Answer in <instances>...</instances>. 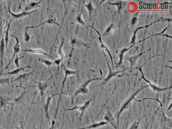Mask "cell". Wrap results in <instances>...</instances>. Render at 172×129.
Wrapping results in <instances>:
<instances>
[{"mask_svg":"<svg viewBox=\"0 0 172 129\" xmlns=\"http://www.w3.org/2000/svg\"><path fill=\"white\" fill-rule=\"evenodd\" d=\"M82 10H83V9H82V10H81V13L78 14V15H77V17H76V21H77V22H78V23L80 24H81V25H83V26L86 28L87 29H88V28L87 27V26L86 25V24H85V22H84V21L83 20V19H82V17H81V14H82Z\"/></svg>","mask_w":172,"mask_h":129,"instance_id":"83f0119b","label":"cell"},{"mask_svg":"<svg viewBox=\"0 0 172 129\" xmlns=\"http://www.w3.org/2000/svg\"><path fill=\"white\" fill-rule=\"evenodd\" d=\"M138 15V12H136L134 14L133 17L131 21V25L132 26H135L137 22Z\"/></svg>","mask_w":172,"mask_h":129,"instance_id":"e575fe53","label":"cell"},{"mask_svg":"<svg viewBox=\"0 0 172 129\" xmlns=\"http://www.w3.org/2000/svg\"><path fill=\"white\" fill-rule=\"evenodd\" d=\"M42 0H41L39 2H36L29 1H25L24 2H25L26 3V5H25V8L24 9V10H22V11L25 12H28L32 9H37L38 8H40L41 7L40 4L42 3Z\"/></svg>","mask_w":172,"mask_h":129,"instance_id":"8fae6325","label":"cell"},{"mask_svg":"<svg viewBox=\"0 0 172 129\" xmlns=\"http://www.w3.org/2000/svg\"><path fill=\"white\" fill-rule=\"evenodd\" d=\"M3 21H5V19L0 16V35H2L3 32Z\"/></svg>","mask_w":172,"mask_h":129,"instance_id":"74e56055","label":"cell"},{"mask_svg":"<svg viewBox=\"0 0 172 129\" xmlns=\"http://www.w3.org/2000/svg\"><path fill=\"white\" fill-rule=\"evenodd\" d=\"M53 75H52L51 77H50L48 80L43 83H42L41 81H39V82H37L35 80H32L33 81H34V82L35 83H36L37 85H38L37 87H38V89H39V90L40 92V95L42 96V97L44 96V93H45L46 90L50 87L49 81Z\"/></svg>","mask_w":172,"mask_h":129,"instance_id":"ba28073f","label":"cell"},{"mask_svg":"<svg viewBox=\"0 0 172 129\" xmlns=\"http://www.w3.org/2000/svg\"><path fill=\"white\" fill-rule=\"evenodd\" d=\"M149 9H150V10L152 9V3H149Z\"/></svg>","mask_w":172,"mask_h":129,"instance_id":"f6af8a7d","label":"cell"},{"mask_svg":"<svg viewBox=\"0 0 172 129\" xmlns=\"http://www.w3.org/2000/svg\"><path fill=\"white\" fill-rule=\"evenodd\" d=\"M12 100H13V98L8 97V96L4 95L0 96V108H4L3 112L1 114V115H2L5 112H6L7 115H8L6 108H9L8 105L11 104V103H9V102Z\"/></svg>","mask_w":172,"mask_h":129,"instance_id":"52a82bcc","label":"cell"},{"mask_svg":"<svg viewBox=\"0 0 172 129\" xmlns=\"http://www.w3.org/2000/svg\"><path fill=\"white\" fill-rule=\"evenodd\" d=\"M150 49L146 50V51L142 53H139L138 54L133 56L131 57H128L125 58V59L129 61L130 63V67L132 68V67L135 65L137 59L139 57L141 56V55H142L144 54V53H145L146 52L149 51Z\"/></svg>","mask_w":172,"mask_h":129,"instance_id":"ffe728a7","label":"cell"},{"mask_svg":"<svg viewBox=\"0 0 172 129\" xmlns=\"http://www.w3.org/2000/svg\"><path fill=\"white\" fill-rule=\"evenodd\" d=\"M39 62H42V63L45 64L46 66L48 67L51 66L52 65H55L54 63L50 61L49 60L43 59H39Z\"/></svg>","mask_w":172,"mask_h":129,"instance_id":"1f68e13d","label":"cell"},{"mask_svg":"<svg viewBox=\"0 0 172 129\" xmlns=\"http://www.w3.org/2000/svg\"><path fill=\"white\" fill-rule=\"evenodd\" d=\"M59 94H60L59 93H58L55 94L51 96H48L47 98V100H46V103H45V104H44V106H44V109H45V114H46V118H47L48 121H49L50 125H51V123L50 122V117H49V106H50V103H51V101L52 100V98L55 97V96Z\"/></svg>","mask_w":172,"mask_h":129,"instance_id":"5bb4252c","label":"cell"},{"mask_svg":"<svg viewBox=\"0 0 172 129\" xmlns=\"http://www.w3.org/2000/svg\"><path fill=\"white\" fill-rule=\"evenodd\" d=\"M160 127L163 129H172V122L171 120L168 118L165 115V113L163 108H161L160 114Z\"/></svg>","mask_w":172,"mask_h":129,"instance_id":"7a4b0ae2","label":"cell"},{"mask_svg":"<svg viewBox=\"0 0 172 129\" xmlns=\"http://www.w3.org/2000/svg\"><path fill=\"white\" fill-rule=\"evenodd\" d=\"M0 129H4L3 128L1 127H0Z\"/></svg>","mask_w":172,"mask_h":129,"instance_id":"7dc6e473","label":"cell"},{"mask_svg":"<svg viewBox=\"0 0 172 129\" xmlns=\"http://www.w3.org/2000/svg\"><path fill=\"white\" fill-rule=\"evenodd\" d=\"M13 21V19H11L8 23H7V29H6V30H5V31H4V36H5V44L6 49V50H7V52L8 51V46L9 41V30H10V27H11V22H12Z\"/></svg>","mask_w":172,"mask_h":129,"instance_id":"ac0fdd59","label":"cell"},{"mask_svg":"<svg viewBox=\"0 0 172 129\" xmlns=\"http://www.w3.org/2000/svg\"><path fill=\"white\" fill-rule=\"evenodd\" d=\"M45 24H53L56 25L59 27L62 28L61 26H60V25L58 23V22L55 20V19H53L52 18V15H50L49 16V18L47 20L45 21L44 22H42L41 24L39 25L36 26H30V28H35L39 27Z\"/></svg>","mask_w":172,"mask_h":129,"instance_id":"d6986e66","label":"cell"},{"mask_svg":"<svg viewBox=\"0 0 172 129\" xmlns=\"http://www.w3.org/2000/svg\"><path fill=\"white\" fill-rule=\"evenodd\" d=\"M6 46L5 41V36L3 35L2 39L0 42V64H1V72L2 70L4 56L5 54V49Z\"/></svg>","mask_w":172,"mask_h":129,"instance_id":"4fadbf2b","label":"cell"},{"mask_svg":"<svg viewBox=\"0 0 172 129\" xmlns=\"http://www.w3.org/2000/svg\"><path fill=\"white\" fill-rule=\"evenodd\" d=\"M146 116V115H144L143 117L139 121H135L133 122V123L131 125L130 127L128 129H138L139 127V125H140V122L142 120L144 117Z\"/></svg>","mask_w":172,"mask_h":129,"instance_id":"4dcf8cb0","label":"cell"},{"mask_svg":"<svg viewBox=\"0 0 172 129\" xmlns=\"http://www.w3.org/2000/svg\"><path fill=\"white\" fill-rule=\"evenodd\" d=\"M64 43L65 39L62 38V41L61 42L60 46L59 47V49L57 51V54L60 57L59 59L62 62L66 58L69 57H71V56H72L70 54L69 55L66 56H65V55L64 53L62 51V47L63 46L64 44Z\"/></svg>","mask_w":172,"mask_h":129,"instance_id":"e0dca14e","label":"cell"},{"mask_svg":"<svg viewBox=\"0 0 172 129\" xmlns=\"http://www.w3.org/2000/svg\"><path fill=\"white\" fill-rule=\"evenodd\" d=\"M23 58L24 56L19 57L17 56V54L16 55L15 58H14V59H13V62H14V63H15V65H16V68H21V67L20 66H19V61L20 59Z\"/></svg>","mask_w":172,"mask_h":129,"instance_id":"836d02e7","label":"cell"},{"mask_svg":"<svg viewBox=\"0 0 172 129\" xmlns=\"http://www.w3.org/2000/svg\"><path fill=\"white\" fill-rule=\"evenodd\" d=\"M140 71L141 73L142 74V78L145 81H146V82L148 83L149 84V86H150L151 87V88L154 91V92H156L157 93H160L164 91H166L167 90L169 89L171 87H166V88H161L157 86L154 85V84H153V83H151L150 81L149 80H146V78H145V77H144V75L143 73L142 72V70H141V67L140 68H138Z\"/></svg>","mask_w":172,"mask_h":129,"instance_id":"7c38bea8","label":"cell"},{"mask_svg":"<svg viewBox=\"0 0 172 129\" xmlns=\"http://www.w3.org/2000/svg\"><path fill=\"white\" fill-rule=\"evenodd\" d=\"M10 7H11V6H10V5H9V6H8V11H9V13L11 14V15L13 17L12 19H13V20H14V19H21L22 18L27 16V15H29L31 13H33V12H35L36 11V10H34V11L30 12H25L23 11L22 13H18V14H15V13H13L11 12V10H10Z\"/></svg>","mask_w":172,"mask_h":129,"instance_id":"9a60e30c","label":"cell"},{"mask_svg":"<svg viewBox=\"0 0 172 129\" xmlns=\"http://www.w3.org/2000/svg\"><path fill=\"white\" fill-rule=\"evenodd\" d=\"M10 78H0V85H4L5 84H9L10 83Z\"/></svg>","mask_w":172,"mask_h":129,"instance_id":"d590c367","label":"cell"},{"mask_svg":"<svg viewBox=\"0 0 172 129\" xmlns=\"http://www.w3.org/2000/svg\"><path fill=\"white\" fill-rule=\"evenodd\" d=\"M143 9L144 10L147 9V3H143Z\"/></svg>","mask_w":172,"mask_h":129,"instance_id":"b9f144b4","label":"cell"},{"mask_svg":"<svg viewBox=\"0 0 172 129\" xmlns=\"http://www.w3.org/2000/svg\"><path fill=\"white\" fill-rule=\"evenodd\" d=\"M106 108L107 112L104 114V119L109 124H110L114 129H118L117 126L115 124V121H114L115 117L112 114V112L110 110V108L107 106Z\"/></svg>","mask_w":172,"mask_h":129,"instance_id":"9c48e42d","label":"cell"},{"mask_svg":"<svg viewBox=\"0 0 172 129\" xmlns=\"http://www.w3.org/2000/svg\"><path fill=\"white\" fill-rule=\"evenodd\" d=\"M26 68H31L30 66H25L22 67V68H17V69H16V70H13V71H11V72H7V73H5V74H3L2 75H2H8L9 76H11V75H18L19 73V72L21 71H25L26 72V71L24 70L25 69H26Z\"/></svg>","mask_w":172,"mask_h":129,"instance_id":"cb8c5ba5","label":"cell"},{"mask_svg":"<svg viewBox=\"0 0 172 129\" xmlns=\"http://www.w3.org/2000/svg\"><path fill=\"white\" fill-rule=\"evenodd\" d=\"M143 2H139V9H143Z\"/></svg>","mask_w":172,"mask_h":129,"instance_id":"60d3db41","label":"cell"},{"mask_svg":"<svg viewBox=\"0 0 172 129\" xmlns=\"http://www.w3.org/2000/svg\"><path fill=\"white\" fill-rule=\"evenodd\" d=\"M102 79H103V78H93V79H90V80H87V81H86L83 84H82V85L76 91V93H75V94H74V96H73V98H72V102H73V105H75V104H74V99L76 97H77V96L80 94H86L88 93V88H87V87L89 83L91 82V81H93V80H102Z\"/></svg>","mask_w":172,"mask_h":129,"instance_id":"3957f363","label":"cell"},{"mask_svg":"<svg viewBox=\"0 0 172 129\" xmlns=\"http://www.w3.org/2000/svg\"><path fill=\"white\" fill-rule=\"evenodd\" d=\"M160 9H161V10L164 9V3H161V4H160Z\"/></svg>","mask_w":172,"mask_h":129,"instance_id":"ee69618b","label":"cell"},{"mask_svg":"<svg viewBox=\"0 0 172 129\" xmlns=\"http://www.w3.org/2000/svg\"><path fill=\"white\" fill-rule=\"evenodd\" d=\"M109 124L106 121H101L98 123H94L93 124H92L90 125L89 126L81 128H78L76 129H95L97 128L100 127L104 126L106 125Z\"/></svg>","mask_w":172,"mask_h":129,"instance_id":"7402d4cb","label":"cell"},{"mask_svg":"<svg viewBox=\"0 0 172 129\" xmlns=\"http://www.w3.org/2000/svg\"><path fill=\"white\" fill-rule=\"evenodd\" d=\"M92 100V98L90 99V100H88V101H86L84 103V105L82 106H77L76 105H74L75 107L73 108H69V109H67L65 111L63 115H64L65 114L67 111H72L74 110H78L81 111V114L79 116V119L80 121L82 120V118L84 115V114L86 112V110H87V108L89 107L90 105V103Z\"/></svg>","mask_w":172,"mask_h":129,"instance_id":"277c9868","label":"cell"},{"mask_svg":"<svg viewBox=\"0 0 172 129\" xmlns=\"http://www.w3.org/2000/svg\"><path fill=\"white\" fill-rule=\"evenodd\" d=\"M171 106H172V104H171L170 105V107H169V108H168V110H170L171 108Z\"/></svg>","mask_w":172,"mask_h":129,"instance_id":"bcb514c9","label":"cell"},{"mask_svg":"<svg viewBox=\"0 0 172 129\" xmlns=\"http://www.w3.org/2000/svg\"><path fill=\"white\" fill-rule=\"evenodd\" d=\"M11 36H12V37H13V38H15V39H16V43L14 46H13V50H14V53H13V56L12 57V58L11 59V61H10V62L8 63V65L5 67V68H4V69L2 70V72H1V75H0V76H2V72L4 70H6V69H8L9 66H10V65L11 64V63H12V61L13 59H14V58H15V56H16V54H17V53H19V52L21 51V49H20V46L21 45L19 44V40L18 38L16 37V36H14L13 35H11Z\"/></svg>","mask_w":172,"mask_h":129,"instance_id":"8992f818","label":"cell"},{"mask_svg":"<svg viewBox=\"0 0 172 129\" xmlns=\"http://www.w3.org/2000/svg\"><path fill=\"white\" fill-rule=\"evenodd\" d=\"M146 99H150V100H156L157 101H158V102H159L160 104V106H161V107H163L162 103L161 102H160V101L159 100H158V99H150V98H145V99H143V100H136L135 98H134V99L133 100H136V101H137V102H141V101L144 100H146Z\"/></svg>","mask_w":172,"mask_h":129,"instance_id":"ab89813d","label":"cell"},{"mask_svg":"<svg viewBox=\"0 0 172 129\" xmlns=\"http://www.w3.org/2000/svg\"><path fill=\"white\" fill-rule=\"evenodd\" d=\"M114 24L113 23H112V24L110 25L109 26V27L107 28L106 31H105L103 35V36H107L110 35L111 33H112L113 31V29L114 27Z\"/></svg>","mask_w":172,"mask_h":129,"instance_id":"d6a6232c","label":"cell"},{"mask_svg":"<svg viewBox=\"0 0 172 129\" xmlns=\"http://www.w3.org/2000/svg\"><path fill=\"white\" fill-rule=\"evenodd\" d=\"M109 4L113 6H116L117 8V12L120 13V10H122L123 8L125 6L126 2L121 1H117L115 3H111L109 2Z\"/></svg>","mask_w":172,"mask_h":129,"instance_id":"d4e9b609","label":"cell"},{"mask_svg":"<svg viewBox=\"0 0 172 129\" xmlns=\"http://www.w3.org/2000/svg\"><path fill=\"white\" fill-rule=\"evenodd\" d=\"M134 45H133L132 46H130L129 48H124L122 49H121V51H120V55H119L120 59H119V61L118 62V63H117V65H118V66H120V65L122 64V61L123 59V55H124V53H125V52H126V51H127L129 49L131 48V47H132V46H133Z\"/></svg>","mask_w":172,"mask_h":129,"instance_id":"4316f807","label":"cell"},{"mask_svg":"<svg viewBox=\"0 0 172 129\" xmlns=\"http://www.w3.org/2000/svg\"><path fill=\"white\" fill-rule=\"evenodd\" d=\"M156 3H153L152 4V9H156Z\"/></svg>","mask_w":172,"mask_h":129,"instance_id":"7bdbcfd3","label":"cell"},{"mask_svg":"<svg viewBox=\"0 0 172 129\" xmlns=\"http://www.w3.org/2000/svg\"><path fill=\"white\" fill-rule=\"evenodd\" d=\"M21 51L25 52H28L32 53H36V54H40L42 55H45L47 56L50 57L52 58V59H54L50 55H48L45 53V52L43 51L41 49H21Z\"/></svg>","mask_w":172,"mask_h":129,"instance_id":"603a6c76","label":"cell"},{"mask_svg":"<svg viewBox=\"0 0 172 129\" xmlns=\"http://www.w3.org/2000/svg\"><path fill=\"white\" fill-rule=\"evenodd\" d=\"M107 63H108V66H109V69H110V72H109L108 77H107L106 78H105L104 80H103V81L101 83H100L99 85L96 86V87H99V88L100 87L101 88L104 87L106 85L107 83L109 82V81L112 79V77L116 76L118 73L124 71V70H122V71H117V72H114V71H112V70H111L107 61Z\"/></svg>","mask_w":172,"mask_h":129,"instance_id":"30bf717a","label":"cell"},{"mask_svg":"<svg viewBox=\"0 0 172 129\" xmlns=\"http://www.w3.org/2000/svg\"><path fill=\"white\" fill-rule=\"evenodd\" d=\"M83 2V5H85V7L86 8V9L88 10V12H89V16L91 17L92 15V13L93 12V10H94V8H93V6L92 4L91 1H89V2L86 5V4H84Z\"/></svg>","mask_w":172,"mask_h":129,"instance_id":"f546056e","label":"cell"},{"mask_svg":"<svg viewBox=\"0 0 172 129\" xmlns=\"http://www.w3.org/2000/svg\"><path fill=\"white\" fill-rule=\"evenodd\" d=\"M159 21V20L154 22H152V23H151V24L149 25L145 26L143 27H141L137 28L134 31L133 36L131 41L130 44H130L135 45V44H137V43H136V38H136V34H137V32L138 31H139L140 29H141L144 28H147L148 26H149L151 25L152 24L154 23V22H157Z\"/></svg>","mask_w":172,"mask_h":129,"instance_id":"484cf974","label":"cell"},{"mask_svg":"<svg viewBox=\"0 0 172 129\" xmlns=\"http://www.w3.org/2000/svg\"><path fill=\"white\" fill-rule=\"evenodd\" d=\"M89 27H90L94 29L96 31V32H97L99 34V38H97V39H99V43L101 44L100 47H101V49H103V50H105V51H106L108 53H109V55L110 56V57H111V60H112V66H113V60H112V55H111V53H110V50H109V49H108V48H107V46H106V45H105V44H103V41H102L101 36V35L100 34V33L99 32H98V31L96 30V29H95L92 26H89Z\"/></svg>","mask_w":172,"mask_h":129,"instance_id":"44dd1931","label":"cell"},{"mask_svg":"<svg viewBox=\"0 0 172 129\" xmlns=\"http://www.w3.org/2000/svg\"><path fill=\"white\" fill-rule=\"evenodd\" d=\"M62 66L63 68L64 71L65 72V76L64 79L63 81L62 82V88L61 91L60 95L59 97V99L58 101V106L57 108H56V111L55 115H56L57 114V111H58V109L59 106V102H60L61 100V97L62 94V91L63 89L64 86L65 82L66 80L67 77L68 76H69V75H76L78 77V72H79V70H76V71H73V70H71L68 69L65 65L62 64Z\"/></svg>","mask_w":172,"mask_h":129,"instance_id":"5b68a950","label":"cell"},{"mask_svg":"<svg viewBox=\"0 0 172 129\" xmlns=\"http://www.w3.org/2000/svg\"><path fill=\"white\" fill-rule=\"evenodd\" d=\"M149 87V85L146 86H142L141 87H140L138 90H137L132 95L130 98L127 100L125 101L123 104H122V106H121V107L120 108V110L118 111L115 116L114 117H116L117 116V129H119V118L120 115L122 113L123 111H125L126 110H127V109H130L131 108V104L133 100L134 99L135 97L141 91L143 90L144 89L148 87Z\"/></svg>","mask_w":172,"mask_h":129,"instance_id":"6da1fadb","label":"cell"},{"mask_svg":"<svg viewBox=\"0 0 172 129\" xmlns=\"http://www.w3.org/2000/svg\"><path fill=\"white\" fill-rule=\"evenodd\" d=\"M25 91H24L23 93L20 95V96H19V97H18L16 98L14 100V102L13 103V104H15V103H19V102H20V101H21V100H22V98H23V97L24 95V94L25 93Z\"/></svg>","mask_w":172,"mask_h":129,"instance_id":"8d00e7d4","label":"cell"},{"mask_svg":"<svg viewBox=\"0 0 172 129\" xmlns=\"http://www.w3.org/2000/svg\"><path fill=\"white\" fill-rule=\"evenodd\" d=\"M14 125H15V128L16 129H25V128L24 127V122L23 121H21L20 122V127H18V126L16 125L15 121L14 122Z\"/></svg>","mask_w":172,"mask_h":129,"instance_id":"f35d334b","label":"cell"},{"mask_svg":"<svg viewBox=\"0 0 172 129\" xmlns=\"http://www.w3.org/2000/svg\"><path fill=\"white\" fill-rule=\"evenodd\" d=\"M35 70L32 72H29V73H25V74H21L19 75L18 77H16L15 80H13L12 82H16V81H18V82H22V81H25V80H27L29 78L30 76L32 75L33 73L35 72Z\"/></svg>","mask_w":172,"mask_h":129,"instance_id":"2e32d148","label":"cell"},{"mask_svg":"<svg viewBox=\"0 0 172 129\" xmlns=\"http://www.w3.org/2000/svg\"><path fill=\"white\" fill-rule=\"evenodd\" d=\"M30 29V26L25 27L24 29V39L25 42H29L30 40L31 37L29 34L28 33L29 29Z\"/></svg>","mask_w":172,"mask_h":129,"instance_id":"f1b7e54d","label":"cell"}]
</instances>
